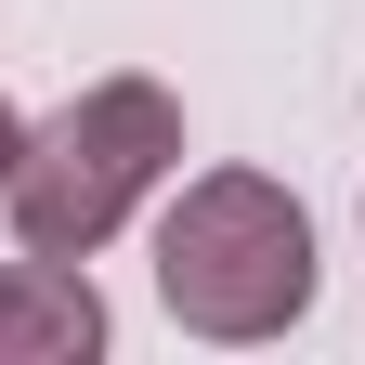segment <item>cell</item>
I'll list each match as a JSON object with an SVG mask.
<instances>
[{
    "label": "cell",
    "instance_id": "6da1fadb",
    "mask_svg": "<svg viewBox=\"0 0 365 365\" xmlns=\"http://www.w3.org/2000/svg\"><path fill=\"white\" fill-rule=\"evenodd\" d=\"M157 300L182 339H287L313 313V209L274 170H196L157 209Z\"/></svg>",
    "mask_w": 365,
    "mask_h": 365
},
{
    "label": "cell",
    "instance_id": "7a4b0ae2",
    "mask_svg": "<svg viewBox=\"0 0 365 365\" xmlns=\"http://www.w3.org/2000/svg\"><path fill=\"white\" fill-rule=\"evenodd\" d=\"M170 170H182V91H157V78H91L53 130H26L14 182H0L14 248L26 261H91Z\"/></svg>",
    "mask_w": 365,
    "mask_h": 365
},
{
    "label": "cell",
    "instance_id": "3957f363",
    "mask_svg": "<svg viewBox=\"0 0 365 365\" xmlns=\"http://www.w3.org/2000/svg\"><path fill=\"white\" fill-rule=\"evenodd\" d=\"M105 300L78 261H0V365H91Z\"/></svg>",
    "mask_w": 365,
    "mask_h": 365
},
{
    "label": "cell",
    "instance_id": "277c9868",
    "mask_svg": "<svg viewBox=\"0 0 365 365\" xmlns=\"http://www.w3.org/2000/svg\"><path fill=\"white\" fill-rule=\"evenodd\" d=\"M14 157H26V118H14V105H0V182H14Z\"/></svg>",
    "mask_w": 365,
    "mask_h": 365
}]
</instances>
